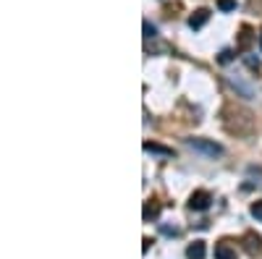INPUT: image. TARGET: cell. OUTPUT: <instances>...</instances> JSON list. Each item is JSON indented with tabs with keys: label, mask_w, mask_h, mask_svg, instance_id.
I'll use <instances>...</instances> for the list:
<instances>
[{
	"label": "cell",
	"mask_w": 262,
	"mask_h": 259,
	"mask_svg": "<svg viewBox=\"0 0 262 259\" xmlns=\"http://www.w3.org/2000/svg\"><path fill=\"white\" fill-rule=\"evenodd\" d=\"M259 48H262V39H259Z\"/></svg>",
	"instance_id": "17"
},
{
	"label": "cell",
	"mask_w": 262,
	"mask_h": 259,
	"mask_svg": "<svg viewBox=\"0 0 262 259\" xmlns=\"http://www.w3.org/2000/svg\"><path fill=\"white\" fill-rule=\"evenodd\" d=\"M217 8H221L223 13H228V11H236V0H217Z\"/></svg>",
	"instance_id": "10"
},
{
	"label": "cell",
	"mask_w": 262,
	"mask_h": 259,
	"mask_svg": "<svg viewBox=\"0 0 262 259\" xmlns=\"http://www.w3.org/2000/svg\"><path fill=\"white\" fill-rule=\"evenodd\" d=\"M144 37L152 39V37H158V27L152 24V21H144Z\"/></svg>",
	"instance_id": "11"
},
{
	"label": "cell",
	"mask_w": 262,
	"mask_h": 259,
	"mask_svg": "<svg viewBox=\"0 0 262 259\" xmlns=\"http://www.w3.org/2000/svg\"><path fill=\"white\" fill-rule=\"evenodd\" d=\"M149 244H152V241H149V239H144V241H142V251H149Z\"/></svg>",
	"instance_id": "16"
},
{
	"label": "cell",
	"mask_w": 262,
	"mask_h": 259,
	"mask_svg": "<svg viewBox=\"0 0 262 259\" xmlns=\"http://www.w3.org/2000/svg\"><path fill=\"white\" fill-rule=\"evenodd\" d=\"M242 244H244V251L247 254H259L262 251V239L254 233V230H249V233H244V239H242Z\"/></svg>",
	"instance_id": "3"
},
{
	"label": "cell",
	"mask_w": 262,
	"mask_h": 259,
	"mask_svg": "<svg viewBox=\"0 0 262 259\" xmlns=\"http://www.w3.org/2000/svg\"><path fill=\"white\" fill-rule=\"evenodd\" d=\"M215 259H236V249L228 241L215 244Z\"/></svg>",
	"instance_id": "6"
},
{
	"label": "cell",
	"mask_w": 262,
	"mask_h": 259,
	"mask_svg": "<svg viewBox=\"0 0 262 259\" xmlns=\"http://www.w3.org/2000/svg\"><path fill=\"white\" fill-rule=\"evenodd\" d=\"M144 152H152V155H163V157H170L173 149L170 147H163V144H155V142H144Z\"/></svg>",
	"instance_id": "8"
},
{
	"label": "cell",
	"mask_w": 262,
	"mask_h": 259,
	"mask_svg": "<svg viewBox=\"0 0 262 259\" xmlns=\"http://www.w3.org/2000/svg\"><path fill=\"white\" fill-rule=\"evenodd\" d=\"M247 63H249V68H259V60L257 58H247Z\"/></svg>",
	"instance_id": "15"
},
{
	"label": "cell",
	"mask_w": 262,
	"mask_h": 259,
	"mask_svg": "<svg viewBox=\"0 0 262 259\" xmlns=\"http://www.w3.org/2000/svg\"><path fill=\"white\" fill-rule=\"evenodd\" d=\"M160 230H163L165 236H179V228H176V225H173V228H170V225H160Z\"/></svg>",
	"instance_id": "14"
},
{
	"label": "cell",
	"mask_w": 262,
	"mask_h": 259,
	"mask_svg": "<svg viewBox=\"0 0 262 259\" xmlns=\"http://www.w3.org/2000/svg\"><path fill=\"white\" fill-rule=\"evenodd\" d=\"M252 39H254L252 27H242V32H238V50H249L252 48Z\"/></svg>",
	"instance_id": "7"
},
{
	"label": "cell",
	"mask_w": 262,
	"mask_h": 259,
	"mask_svg": "<svg viewBox=\"0 0 262 259\" xmlns=\"http://www.w3.org/2000/svg\"><path fill=\"white\" fill-rule=\"evenodd\" d=\"M217 60H221L223 66H226V63H231V60H233V50H223L221 55H217Z\"/></svg>",
	"instance_id": "13"
},
{
	"label": "cell",
	"mask_w": 262,
	"mask_h": 259,
	"mask_svg": "<svg viewBox=\"0 0 262 259\" xmlns=\"http://www.w3.org/2000/svg\"><path fill=\"white\" fill-rule=\"evenodd\" d=\"M189 147L196 149V152L210 155V157H221V155H223V147L215 144V142H210V139H189Z\"/></svg>",
	"instance_id": "1"
},
{
	"label": "cell",
	"mask_w": 262,
	"mask_h": 259,
	"mask_svg": "<svg viewBox=\"0 0 262 259\" xmlns=\"http://www.w3.org/2000/svg\"><path fill=\"white\" fill-rule=\"evenodd\" d=\"M210 204H212V194L210 191H194L191 197H189V207L191 209H196V212H205V209H210Z\"/></svg>",
	"instance_id": "2"
},
{
	"label": "cell",
	"mask_w": 262,
	"mask_h": 259,
	"mask_svg": "<svg viewBox=\"0 0 262 259\" xmlns=\"http://www.w3.org/2000/svg\"><path fill=\"white\" fill-rule=\"evenodd\" d=\"M252 218H254V220H259V223H262V199H259V202H254V204H252Z\"/></svg>",
	"instance_id": "12"
},
{
	"label": "cell",
	"mask_w": 262,
	"mask_h": 259,
	"mask_svg": "<svg viewBox=\"0 0 262 259\" xmlns=\"http://www.w3.org/2000/svg\"><path fill=\"white\" fill-rule=\"evenodd\" d=\"M142 218H144V223H152V220H158V218H160V204H158L155 199H149V202H144V209H142Z\"/></svg>",
	"instance_id": "5"
},
{
	"label": "cell",
	"mask_w": 262,
	"mask_h": 259,
	"mask_svg": "<svg viewBox=\"0 0 262 259\" xmlns=\"http://www.w3.org/2000/svg\"><path fill=\"white\" fill-rule=\"evenodd\" d=\"M207 21H210V11H207V8H200V11H194V13L189 16V27H191V29H202Z\"/></svg>",
	"instance_id": "4"
},
{
	"label": "cell",
	"mask_w": 262,
	"mask_h": 259,
	"mask_svg": "<svg viewBox=\"0 0 262 259\" xmlns=\"http://www.w3.org/2000/svg\"><path fill=\"white\" fill-rule=\"evenodd\" d=\"M205 254H207L205 241H194V244L186 249V256H189V259H205Z\"/></svg>",
	"instance_id": "9"
}]
</instances>
